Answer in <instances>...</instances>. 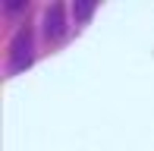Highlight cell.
<instances>
[{"mask_svg": "<svg viewBox=\"0 0 154 151\" xmlns=\"http://www.w3.org/2000/svg\"><path fill=\"white\" fill-rule=\"evenodd\" d=\"M41 32H44V41H47V44L63 41V35H66V6H63V3H51L44 10Z\"/></svg>", "mask_w": 154, "mask_h": 151, "instance_id": "7a4b0ae2", "label": "cell"}, {"mask_svg": "<svg viewBox=\"0 0 154 151\" xmlns=\"http://www.w3.org/2000/svg\"><path fill=\"white\" fill-rule=\"evenodd\" d=\"M94 10H97V3H94V0H75V3H72V19H75V25L88 22Z\"/></svg>", "mask_w": 154, "mask_h": 151, "instance_id": "3957f363", "label": "cell"}, {"mask_svg": "<svg viewBox=\"0 0 154 151\" xmlns=\"http://www.w3.org/2000/svg\"><path fill=\"white\" fill-rule=\"evenodd\" d=\"M35 60V32L32 25H19L16 35L10 41V60H6V72L10 76H19L32 66Z\"/></svg>", "mask_w": 154, "mask_h": 151, "instance_id": "6da1fadb", "label": "cell"}, {"mask_svg": "<svg viewBox=\"0 0 154 151\" xmlns=\"http://www.w3.org/2000/svg\"><path fill=\"white\" fill-rule=\"evenodd\" d=\"M25 6H29L25 0H6V3H3V10H6V13H19V10H25Z\"/></svg>", "mask_w": 154, "mask_h": 151, "instance_id": "277c9868", "label": "cell"}]
</instances>
